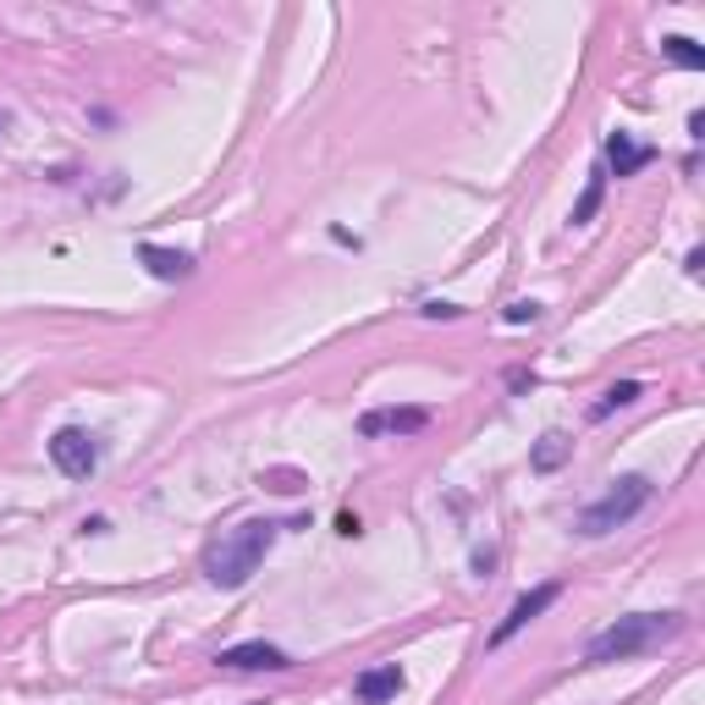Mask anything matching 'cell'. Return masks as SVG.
<instances>
[{
  "label": "cell",
  "mask_w": 705,
  "mask_h": 705,
  "mask_svg": "<svg viewBox=\"0 0 705 705\" xmlns=\"http://www.w3.org/2000/svg\"><path fill=\"white\" fill-rule=\"evenodd\" d=\"M678 628H683L678 612H634V618H618L612 628H601V634L590 639L585 661H590V667H612V661L645 656V650H656L661 639H672Z\"/></svg>",
  "instance_id": "2"
},
{
  "label": "cell",
  "mask_w": 705,
  "mask_h": 705,
  "mask_svg": "<svg viewBox=\"0 0 705 705\" xmlns=\"http://www.w3.org/2000/svg\"><path fill=\"white\" fill-rule=\"evenodd\" d=\"M650 161H656V150H650V144H634L628 132H612V138H607V166H612L618 177H634V172H645Z\"/></svg>",
  "instance_id": "9"
},
{
  "label": "cell",
  "mask_w": 705,
  "mask_h": 705,
  "mask_svg": "<svg viewBox=\"0 0 705 705\" xmlns=\"http://www.w3.org/2000/svg\"><path fill=\"white\" fill-rule=\"evenodd\" d=\"M226 672H287L293 667V656L281 650V645H265V639H248V645H232V650H221L215 656Z\"/></svg>",
  "instance_id": "5"
},
{
  "label": "cell",
  "mask_w": 705,
  "mask_h": 705,
  "mask_svg": "<svg viewBox=\"0 0 705 705\" xmlns=\"http://www.w3.org/2000/svg\"><path fill=\"white\" fill-rule=\"evenodd\" d=\"M601 193H607V177L596 172V177H590V188H585V199L574 204V226H585V221H596V210H601Z\"/></svg>",
  "instance_id": "14"
},
{
  "label": "cell",
  "mask_w": 705,
  "mask_h": 705,
  "mask_svg": "<svg viewBox=\"0 0 705 705\" xmlns=\"http://www.w3.org/2000/svg\"><path fill=\"white\" fill-rule=\"evenodd\" d=\"M275 534H281V524H270V518H248V524H237V529H221V534L204 545V579L221 585V590L248 585V579L259 574L265 551L275 545Z\"/></svg>",
  "instance_id": "1"
},
{
  "label": "cell",
  "mask_w": 705,
  "mask_h": 705,
  "mask_svg": "<svg viewBox=\"0 0 705 705\" xmlns=\"http://www.w3.org/2000/svg\"><path fill=\"white\" fill-rule=\"evenodd\" d=\"M402 689V667L397 661H386V667H369V672H359V700L364 705H386L391 694Z\"/></svg>",
  "instance_id": "10"
},
{
  "label": "cell",
  "mask_w": 705,
  "mask_h": 705,
  "mask_svg": "<svg viewBox=\"0 0 705 705\" xmlns=\"http://www.w3.org/2000/svg\"><path fill=\"white\" fill-rule=\"evenodd\" d=\"M502 320H507V326H534V320H540V304H534V298H518V304H507Z\"/></svg>",
  "instance_id": "15"
},
{
  "label": "cell",
  "mask_w": 705,
  "mask_h": 705,
  "mask_svg": "<svg viewBox=\"0 0 705 705\" xmlns=\"http://www.w3.org/2000/svg\"><path fill=\"white\" fill-rule=\"evenodd\" d=\"M138 259H144V265H150V275H161V281H188V275H193V254H183V248L138 243Z\"/></svg>",
  "instance_id": "8"
},
{
  "label": "cell",
  "mask_w": 705,
  "mask_h": 705,
  "mask_svg": "<svg viewBox=\"0 0 705 705\" xmlns=\"http://www.w3.org/2000/svg\"><path fill=\"white\" fill-rule=\"evenodd\" d=\"M650 480L645 474H623V480H612V491L601 496V502H590L585 513H579V534H590V540H601V534H612V529H623L628 518H639L645 507H650Z\"/></svg>",
  "instance_id": "3"
},
{
  "label": "cell",
  "mask_w": 705,
  "mask_h": 705,
  "mask_svg": "<svg viewBox=\"0 0 705 705\" xmlns=\"http://www.w3.org/2000/svg\"><path fill=\"white\" fill-rule=\"evenodd\" d=\"M431 425V408H369L359 419V436H413Z\"/></svg>",
  "instance_id": "7"
},
{
  "label": "cell",
  "mask_w": 705,
  "mask_h": 705,
  "mask_svg": "<svg viewBox=\"0 0 705 705\" xmlns=\"http://www.w3.org/2000/svg\"><path fill=\"white\" fill-rule=\"evenodd\" d=\"M556 596H562V585H556V579H551V585H534L529 596H518V601H513V612H507V618L496 623L491 645H507L513 634H524V628H529V623H534V618H540V612H545V607L556 601Z\"/></svg>",
  "instance_id": "6"
},
{
  "label": "cell",
  "mask_w": 705,
  "mask_h": 705,
  "mask_svg": "<svg viewBox=\"0 0 705 705\" xmlns=\"http://www.w3.org/2000/svg\"><path fill=\"white\" fill-rule=\"evenodd\" d=\"M270 491H298V474H287V469H275V474H270Z\"/></svg>",
  "instance_id": "17"
},
{
  "label": "cell",
  "mask_w": 705,
  "mask_h": 705,
  "mask_svg": "<svg viewBox=\"0 0 705 705\" xmlns=\"http://www.w3.org/2000/svg\"><path fill=\"white\" fill-rule=\"evenodd\" d=\"M419 315H425V320H458L463 309H458V304H447V298H431V304L419 309Z\"/></svg>",
  "instance_id": "16"
},
{
  "label": "cell",
  "mask_w": 705,
  "mask_h": 705,
  "mask_svg": "<svg viewBox=\"0 0 705 705\" xmlns=\"http://www.w3.org/2000/svg\"><path fill=\"white\" fill-rule=\"evenodd\" d=\"M50 458H56V469H61V474L89 480V474H94V463H99V447H94V436H89V431L67 425V431H56V436H50Z\"/></svg>",
  "instance_id": "4"
},
{
  "label": "cell",
  "mask_w": 705,
  "mask_h": 705,
  "mask_svg": "<svg viewBox=\"0 0 705 705\" xmlns=\"http://www.w3.org/2000/svg\"><path fill=\"white\" fill-rule=\"evenodd\" d=\"M661 50H667L678 67H689V72H700V67H705V50H700L694 39H683V34H667V39H661Z\"/></svg>",
  "instance_id": "13"
},
{
  "label": "cell",
  "mask_w": 705,
  "mask_h": 705,
  "mask_svg": "<svg viewBox=\"0 0 705 705\" xmlns=\"http://www.w3.org/2000/svg\"><path fill=\"white\" fill-rule=\"evenodd\" d=\"M628 402H639V380H618V386H607V391H601V402L590 408V419H607V413H618V408H628Z\"/></svg>",
  "instance_id": "12"
},
{
  "label": "cell",
  "mask_w": 705,
  "mask_h": 705,
  "mask_svg": "<svg viewBox=\"0 0 705 705\" xmlns=\"http://www.w3.org/2000/svg\"><path fill=\"white\" fill-rule=\"evenodd\" d=\"M568 447H574L568 436H556V431H545V436L534 442V453H529V463H534L540 474H551V469H556L562 458H568Z\"/></svg>",
  "instance_id": "11"
}]
</instances>
